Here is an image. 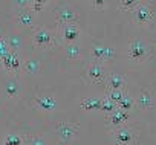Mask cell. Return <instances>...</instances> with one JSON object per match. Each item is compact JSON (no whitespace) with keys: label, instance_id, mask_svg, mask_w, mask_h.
<instances>
[{"label":"cell","instance_id":"obj_6","mask_svg":"<svg viewBox=\"0 0 156 145\" xmlns=\"http://www.w3.org/2000/svg\"><path fill=\"white\" fill-rule=\"evenodd\" d=\"M109 75V72H107V67L101 63V61H94L89 67H87V77L92 83L95 84H100L103 83Z\"/></svg>","mask_w":156,"mask_h":145},{"label":"cell","instance_id":"obj_2","mask_svg":"<svg viewBox=\"0 0 156 145\" xmlns=\"http://www.w3.org/2000/svg\"><path fill=\"white\" fill-rule=\"evenodd\" d=\"M78 125L72 122H61L57 125V137L60 145H70L76 137Z\"/></svg>","mask_w":156,"mask_h":145},{"label":"cell","instance_id":"obj_9","mask_svg":"<svg viewBox=\"0 0 156 145\" xmlns=\"http://www.w3.org/2000/svg\"><path fill=\"white\" fill-rule=\"evenodd\" d=\"M115 55V49L113 47H109L103 43H95L92 46V58L94 61H109L112 60Z\"/></svg>","mask_w":156,"mask_h":145},{"label":"cell","instance_id":"obj_17","mask_svg":"<svg viewBox=\"0 0 156 145\" xmlns=\"http://www.w3.org/2000/svg\"><path fill=\"white\" fill-rule=\"evenodd\" d=\"M64 55L70 61H75V60L80 58L81 57V49H80V46H78V43L76 41L66 43V46H64Z\"/></svg>","mask_w":156,"mask_h":145},{"label":"cell","instance_id":"obj_22","mask_svg":"<svg viewBox=\"0 0 156 145\" xmlns=\"http://www.w3.org/2000/svg\"><path fill=\"white\" fill-rule=\"evenodd\" d=\"M124 95H126V90H112V89H107V92H106V98H109L116 105L121 102V99L124 98Z\"/></svg>","mask_w":156,"mask_h":145},{"label":"cell","instance_id":"obj_19","mask_svg":"<svg viewBox=\"0 0 156 145\" xmlns=\"http://www.w3.org/2000/svg\"><path fill=\"white\" fill-rule=\"evenodd\" d=\"M40 69H41V64H40V61H38L37 58H29V60L23 61L22 70L26 72V74H32V75H34V74H38Z\"/></svg>","mask_w":156,"mask_h":145},{"label":"cell","instance_id":"obj_11","mask_svg":"<svg viewBox=\"0 0 156 145\" xmlns=\"http://www.w3.org/2000/svg\"><path fill=\"white\" fill-rule=\"evenodd\" d=\"M129 113L130 112H126L119 107H116L110 115H106V119H107V124L118 128V127H122L127 121H129Z\"/></svg>","mask_w":156,"mask_h":145},{"label":"cell","instance_id":"obj_8","mask_svg":"<svg viewBox=\"0 0 156 145\" xmlns=\"http://www.w3.org/2000/svg\"><path fill=\"white\" fill-rule=\"evenodd\" d=\"M32 105L37 110H41L44 113H52L57 110V99L54 96H48V95H44V96L37 95L32 99Z\"/></svg>","mask_w":156,"mask_h":145},{"label":"cell","instance_id":"obj_28","mask_svg":"<svg viewBox=\"0 0 156 145\" xmlns=\"http://www.w3.org/2000/svg\"><path fill=\"white\" fill-rule=\"evenodd\" d=\"M29 145H46V140L41 137V136H32L29 140H28Z\"/></svg>","mask_w":156,"mask_h":145},{"label":"cell","instance_id":"obj_20","mask_svg":"<svg viewBox=\"0 0 156 145\" xmlns=\"http://www.w3.org/2000/svg\"><path fill=\"white\" fill-rule=\"evenodd\" d=\"M6 41H8V46H9V50L12 52H19L22 49V37L17 35V34H9L6 37Z\"/></svg>","mask_w":156,"mask_h":145},{"label":"cell","instance_id":"obj_3","mask_svg":"<svg viewBox=\"0 0 156 145\" xmlns=\"http://www.w3.org/2000/svg\"><path fill=\"white\" fill-rule=\"evenodd\" d=\"M32 43L40 49H51L55 44V34L48 28H38L32 35Z\"/></svg>","mask_w":156,"mask_h":145},{"label":"cell","instance_id":"obj_24","mask_svg":"<svg viewBox=\"0 0 156 145\" xmlns=\"http://www.w3.org/2000/svg\"><path fill=\"white\" fill-rule=\"evenodd\" d=\"M116 107H118V105H116L115 102H112L109 98H106V96H104V98L101 99V112H103V113L110 115V113H112Z\"/></svg>","mask_w":156,"mask_h":145},{"label":"cell","instance_id":"obj_26","mask_svg":"<svg viewBox=\"0 0 156 145\" xmlns=\"http://www.w3.org/2000/svg\"><path fill=\"white\" fill-rule=\"evenodd\" d=\"M48 2H49V0H31V9L34 12H40V11L44 9Z\"/></svg>","mask_w":156,"mask_h":145},{"label":"cell","instance_id":"obj_31","mask_svg":"<svg viewBox=\"0 0 156 145\" xmlns=\"http://www.w3.org/2000/svg\"><path fill=\"white\" fill-rule=\"evenodd\" d=\"M112 145H124V143H121V142H115V143H112Z\"/></svg>","mask_w":156,"mask_h":145},{"label":"cell","instance_id":"obj_10","mask_svg":"<svg viewBox=\"0 0 156 145\" xmlns=\"http://www.w3.org/2000/svg\"><path fill=\"white\" fill-rule=\"evenodd\" d=\"M60 34H61V37L66 43H73L80 38L81 29L78 26V23H66V25H61Z\"/></svg>","mask_w":156,"mask_h":145},{"label":"cell","instance_id":"obj_16","mask_svg":"<svg viewBox=\"0 0 156 145\" xmlns=\"http://www.w3.org/2000/svg\"><path fill=\"white\" fill-rule=\"evenodd\" d=\"M135 104H136L139 109H142V110L151 109V107H153V96H151V93L147 92V90H142V92L139 93L138 99L135 101Z\"/></svg>","mask_w":156,"mask_h":145},{"label":"cell","instance_id":"obj_15","mask_svg":"<svg viewBox=\"0 0 156 145\" xmlns=\"http://www.w3.org/2000/svg\"><path fill=\"white\" fill-rule=\"evenodd\" d=\"M107 89L112 90H126V78L121 74H110L107 75Z\"/></svg>","mask_w":156,"mask_h":145},{"label":"cell","instance_id":"obj_25","mask_svg":"<svg viewBox=\"0 0 156 145\" xmlns=\"http://www.w3.org/2000/svg\"><path fill=\"white\" fill-rule=\"evenodd\" d=\"M118 2H119V8L122 11H132L139 3V0H118Z\"/></svg>","mask_w":156,"mask_h":145},{"label":"cell","instance_id":"obj_27","mask_svg":"<svg viewBox=\"0 0 156 145\" xmlns=\"http://www.w3.org/2000/svg\"><path fill=\"white\" fill-rule=\"evenodd\" d=\"M9 52V46H8V41H6V37H2L0 35V58H2L5 54Z\"/></svg>","mask_w":156,"mask_h":145},{"label":"cell","instance_id":"obj_30","mask_svg":"<svg viewBox=\"0 0 156 145\" xmlns=\"http://www.w3.org/2000/svg\"><path fill=\"white\" fill-rule=\"evenodd\" d=\"M14 3L19 5L20 9H22V8H29L31 6V0H14Z\"/></svg>","mask_w":156,"mask_h":145},{"label":"cell","instance_id":"obj_13","mask_svg":"<svg viewBox=\"0 0 156 145\" xmlns=\"http://www.w3.org/2000/svg\"><path fill=\"white\" fill-rule=\"evenodd\" d=\"M115 140L116 142H121L124 145H132L135 142V134L133 131L129 128V127H118L115 130Z\"/></svg>","mask_w":156,"mask_h":145},{"label":"cell","instance_id":"obj_18","mask_svg":"<svg viewBox=\"0 0 156 145\" xmlns=\"http://www.w3.org/2000/svg\"><path fill=\"white\" fill-rule=\"evenodd\" d=\"M81 109L86 112H97L101 110V98H86L81 101Z\"/></svg>","mask_w":156,"mask_h":145},{"label":"cell","instance_id":"obj_23","mask_svg":"<svg viewBox=\"0 0 156 145\" xmlns=\"http://www.w3.org/2000/svg\"><path fill=\"white\" fill-rule=\"evenodd\" d=\"M118 107H119V109H122V110H126V112H130V110L135 107V99L126 93V95H124V98L121 99V102L118 104Z\"/></svg>","mask_w":156,"mask_h":145},{"label":"cell","instance_id":"obj_1","mask_svg":"<svg viewBox=\"0 0 156 145\" xmlns=\"http://www.w3.org/2000/svg\"><path fill=\"white\" fill-rule=\"evenodd\" d=\"M129 60L130 61H135V63H141V61H145L150 55H151V49L148 47V44L141 40V38H133L129 44Z\"/></svg>","mask_w":156,"mask_h":145},{"label":"cell","instance_id":"obj_21","mask_svg":"<svg viewBox=\"0 0 156 145\" xmlns=\"http://www.w3.org/2000/svg\"><path fill=\"white\" fill-rule=\"evenodd\" d=\"M25 139L22 134H16V133H9L5 136L3 139V145H23Z\"/></svg>","mask_w":156,"mask_h":145},{"label":"cell","instance_id":"obj_7","mask_svg":"<svg viewBox=\"0 0 156 145\" xmlns=\"http://www.w3.org/2000/svg\"><path fill=\"white\" fill-rule=\"evenodd\" d=\"M55 20L61 26V25H66V23H76L78 16H76L75 9L70 8L69 5H61L55 11Z\"/></svg>","mask_w":156,"mask_h":145},{"label":"cell","instance_id":"obj_12","mask_svg":"<svg viewBox=\"0 0 156 145\" xmlns=\"http://www.w3.org/2000/svg\"><path fill=\"white\" fill-rule=\"evenodd\" d=\"M16 20H17V23L20 25V26H25V28H31L32 25H34V22H35V12L31 9V6L29 8H22L19 12H17V17H16Z\"/></svg>","mask_w":156,"mask_h":145},{"label":"cell","instance_id":"obj_5","mask_svg":"<svg viewBox=\"0 0 156 145\" xmlns=\"http://www.w3.org/2000/svg\"><path fill=\"white\" fill-rule=\"evenodd\" d=\"M130 12H132V19H133V22L138 23V25H144V26H147V25H150V23L153 22V11H151V8H150L147 3L139 2V3H138Z\"/></svg>","mask_w":156,"mask_h":145},{"label":"cell","instance_id":"obj_14","mask_svg":"<svg viewBox=\"0 0 156 145\" xmlns=\"http://www.w3.org/2000/svg\"><path fill=\"white\" fill-rule=\"evenodd\" d=\"M20 92H22V86L19 83L17 78H8L6 83H5V93L9 99H17L20 96Z\"/></svg>","mask_w":156,"mask_h":145},{"label":"cell","instance_id":"obj_4","mask_svg":"<svg viewBox=\"0 0 156 145\" xmlns=\"http://www.w3.org/2000/svg\"><path fill=\"white\" fill-rule=\"evenodd\" d=\"M0 66H2L8 74H19V72H22V67H23V60L20 58L19 52L9 50L8 54H5L0 58Z\"/></svg>","mask_w":156,"mask_h":145},{"label":"cell","instance_id":"obj_29","mask_svg":"<svg viewBox=\"0 0 156 145\" xmlns=\"http://www.w3.org/2000/svg\"><path fill=\"white\" fill-rule=\"evenodd\" d=\"M92 5H94L97 9L103 11V9L107 8V0H92Z\"/></svg>","mask_w":156,"mask_h":145}]
</instances>
